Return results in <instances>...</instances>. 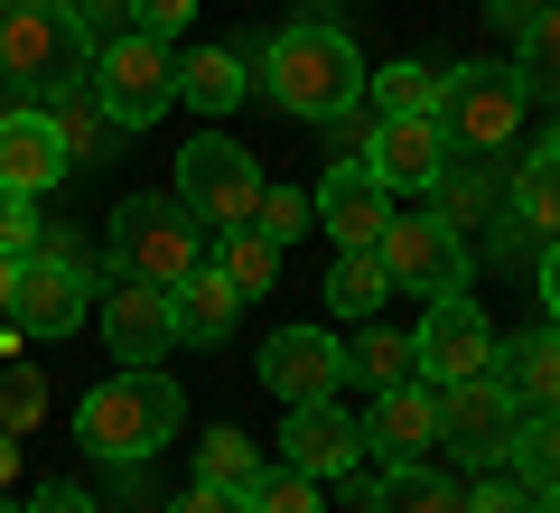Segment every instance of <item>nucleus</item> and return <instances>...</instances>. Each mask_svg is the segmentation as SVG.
<instances>
[{"label": "nucleus", "instance_id": "1", "mask_svg": "<svg viewBox=\"0 0 560 513\" xmlns=\"http://www.w3.org/2000/svg\"><path fill=\"white\" fill-rule=\"evenodd\" d=\"M364 75L374 66L355 57V38L337 20H290L261 47V84H271L280 113H300V121H346L364 103Z\"/></svg>", "mask_w": 560, "mask_h": 513}, {"label": "nucleus", "instance_id": "2", "mask_svg": "<svg viewBox=\"0 0 560 513\" xmlns=\"http://www.w3.org/2000/svg\"><path fill=\"white\" fill-rule=\"evenodd\" d=\"M178 420H187V393L160 374V364H121L113 383H94V393H84L75 439H84L94 457H113V467H140L150 448H168V439H178Z\"/></svg>", "mask_w": 560, "mask_h": 513}, {"label": "nucleus", "instance_id": "3", "mask_svg": "<svg viewBox=\"0 0 560 513\" xmlns=\"http://www.w3.org/2000/svg\"><path fill=\"white\" fill-rule=\"evenodd\" d=\"M523 113H533V94H523L514 66L467 57V66H448V75H440V113H430V121L448 131V150H458V159H495V150H514Z\"/></svg>", "mask_w": 560, "mask_h": 513}, {"label": "nucleus", "instance_id": "4", "mask_svg": "<svg viewBox=\"0 0 560 513\" xmlns=\"http://www.w3.org/2000/svg\"><path fill=\"white\" fill-rule=\"evenodd\" d=\"M103 261H113L121 280L178 290V280L206 261V243H197V224H187V206H168V197H121V206H113V243H103Z\"/></svg>", "mask_w": 560, "mask_h": 513}, {"label": "nucleus", "instance_id": "5", "mask_svg": "<svg viewBox=\"0 0 560 513\" xmlns=\"http://www.w3.org/2000/svg\"><path fill=\"white\" fill-rule=\"evenodd\" d=\"M261 159L243 150V140H224V131H197L178 150V206L197 224H224V234H234V224H253V206H261Z\"/></svg>", "mask_w": 560, "mask_h": 513}, {"label": "nucleus", "instance_id": "6", "mask_svg": "<svg viewBox=\"0 0 560 513\" xmlns=\"http://www.w3.org/2000/svg\"><path fill=\"white\" fill-rule=\"evenodd\" d=\"M94 94H103V113L121 121V131H150V121L178 103V57H168V38H113V47H94Z\"/></svg>", "mask_w": 560, "mask_h": 513}, {"label": "nucleus", "instance_id": "7", "mask_svg": "<svg viewBox=\"0 0 560 513\" xmlns=\"http://www.w3.org/2000/svg\"><path fill=\"white\" fill-rule=\"evenodd\" d=\"M94 317V271H84L66 243H38L10 280V327L20 336H75Z\"/></svg>", "mask_w": 560, "mask_h": 513}, {"label": "nucleus", "instance_id": "8", "mask_svg": "<svg viewBox=\"0 0 560 513\" xmlns=\"http://www.w3.org/2000/svg\"><path fill=\"white\" fill-rule=\"evenodd\" d=\"M374 261H383V280L411 290V299L467 290V234H458V224H440V215H393V224H383V243H374Z\"/></svg>", "mask_w": 560, "mask_h": 513}, {"label": "nucleus", "instance_id": "9", "mask_svg": "<svg viewBox=\"0 0 560 513\" xmlns=\"http://www.w3.org/2000/svg\"><path fill=\"white\" fill-rule=\"evenodd\" d=\"M84 66H94V47L75 38V20H66L57 0L47 10H0V75H20L28 94H57Z\"/></svg>", "mask_w": 560, "mask_h": 513}, {"label": "nucleus", "instance_id": "10", "mask_svg": "<svg viewBox=\"0 0 560 513\" xmlns=\"http://www.w3.org/2000/svg\"><path fill=\"white\" fill-rule=\"evenodd\" d=\"M411 355H420V383H467V374H495V327H486V308L467 290L430 299V317H420L411 336Z\"/></svg>", "mask_w": 560, "mask_h": 513}, {"label": "nucleus", "instance_id": "11", "mask_svg": "<svg viewBox=\"0 0 560 513\" xmlns=\"http://www.w3.org/2000/svg\"><path fill=\"white\" fill-rule=\"evenodd\" d=\"M514 393H504L495 374H467V383H440V439L448 448H467V467H504V448H514Z\"/></svg>", "mask_w": 560, "mask_h": 513}, {"label": "nucleus", "instance_id": "12", "mask_svg": "<svg viewBox=\"0 0 560 513\" xmlns=\"http://www.w3.org/2000/svg\"><path fill=\"white\" fill-rule=\"evenodd\" d=\"M103 317V346H113V364H168V346H178V317H168V290H150V280H103L94 299Z\"/></svg>", "mask_w": 560, "mask_h": 513}, {"label": "nucleus", "instance_id": "13", "mask_svg": "<svg viewBox=\"0 0 560 513\" xmlns=\"http://www.w3.org/2000/svg\"><path fill=\"white\" fill-rule=\"evenodd\" d=\"M308 206H318V224H327V243H337V253H374L383 224H393V187H383L364 159H337Z\"/></svg>", "mask_w": 560, "mask_h": 513}, {"label": "nucleus", "instance_id": "14", "mask_svg": "<svg viewBox=\"0 0 560 513\" xmlns=\"http://www.w3.org/2000/svg\"><path fill=\"white\" fill-rule=\"evenodd\" d=\"M66 168H75V159H66V140H57V121H47V103H0V187L47 197Z\"/></svg>", "mask_w": 560, "mask_h": 513}, {"label": "nucleus", "instance_id": "15", "mask_svg": "<svg viewBox=\"0 0 560 513\" xmlns=\"http://www.w3.org/2000/svg\"><path fill=\"white\" fill-rule=\"evenodd\" d=\"M448 131L430 113H401V121H383L374 140H364V168H374L383 187H411V197H430V187H440V168H448Z\"/></svg>", "mask_w": 560, "mask_h": 513}, {"label": "nucleus", "instance_id": "16", "mask_svg": "<svg viewBox=\"0 0 560 513\" xmlns=\"http://www.w3.org/2000/svg\"><path fill=\"white\" fill-rule=\"evenodd\" d=\"M261 383H271L290 411H300V401H327L346 383V346L318 336V327H280L271 346H261Z\"/></svg>", "mask_w": 560, "mask_h": 513}, {"label": "nucleus", "instance_id": "17", "mask_svg": "<svg viewBox=\"0 0 560 513\" xmlns=\"http://www.w3.org/2000/svg\"><path fill=\"white\" fill-rule=\"evenodd\" d=\"M355 457H364V430L337 411V401H300L290 411V430H280V467H300V476H355Z\"/></svg>", "mask_w": 560, "mask_h": 513}, {"label": "nucleus", "instance_id": "18", "mask_svg": "<svg viewBox=\"0 0 560 513\" xmlns=\"http://www.w3.org/2000/svg\"><path fill=\"white\" fill-rule=\"evenodd\" d=\"M364 448H383L401 467V457L440 448V383H393V393H374V411H364Z\"/></svg>", "mask_w": 560, "mask_h": 513}, {"label": "nucleus", "instance_id": "19", "mask_svg": "<svg viewBox=\"0 0 560 513\" xmlns=\"http://www.w3.org/2000/svg\"><path fill=\"white\" fill-rule=\"evenodd\" d=\"M168 317H178V346H224L234 317H243V290L215 271V261H197V271L168 290Z\"/></svg>", "mask_w": 560, "mask_h": 513}, {"label": "nucleus", "instance_id": "20", "mask_svg": "<svg viewBox=\"0 0 560 513\" xmlns=\"http://www.w3.org/2000/svg\"><path fill=\"white\" fill-rule=\"evenodd\" d=\"M355 504L364 513H467V486H448L440 467L401 457V467H383V476H355Z\"/></svg>", "mask_w": 560, "mask_h": 513}, {"label": "nucleus", "instance_id": "21", "mask_svg": "<svg viewBox=\"0 0 560 513\" xmlns=\"http://www.w3.org/2000/svg\"><path fill=\"white\" fill-rule=\"evenodd\" d=\"M495 383L514 393V411H560V327H533L514 346H495Z\"/></svg>", "mask_w": 560, "mask_h": 513}, {"label": "nucleus", "instance_id": "22", "mask_svg": "<svg viewBox=\"0 0 560 513\" xmlns=\"http://www.w3.org/2000/svg\"><path fill=\"white\" fill-rule=\"evenodd\" d=\"M47 121H57V140H66V159H113V150H121V121L103 113V94H94V75H75V84H57V94H47Z\"/></svg>", "mask_w": 560, "mask_h": 513}, {"label": "nucleus", "instance_id": "23", "mask_svg": "<svg viewBox=\"0 0 560 513\" xmlns=\"http://www.w3.org/2000/svg\"><path fill=\"white\" fill-rule=\"evenodd\" d=\"M523 494H560V411H523L514 420V448H504Z\"/></svg>", "mask_w": 560, "mask_h": 513}, {"label": "nucleus", "instance_id": "24", "mask_svg": "<svg viewBox=\"0 0 560 513\" xmlns=\"http://www.w3.org/2000/svg\"><path fill=\"white\" fill-rule=\"evenodd\" d=\"M514 75H523V94H541V103H560V0H541L533 20L514 28Z\"/></svg>", "mask_w": 560, "mask_h": 513}, {"label": "nucleus", "instance_id": "25", "mask_svg": "<svg viewBox=\"0 0 560 513\" xmlns=\"http://www.w3.org/2000/svg\"><path fill=\"white\" fill-rule=\"evenodd\" d=\"M178 103H197V113H234V103H243V57H234V47H197V57L178 66Z\"/></svg>", "mask_w": 560, "mask_h": 513}, {"label": "nucleus", "instance_id": "26", "mask_svg": "<svg viewBox=\"0 0 560 513\" xmlns=\"http://www.w3.org/2000/svg\"><path fill=\"white\" fill-rule=\"evenodd\" d=\"M364 103H374L383 121H401V113H440V66H383V75H364Z\"/></svg>", "mask_w": 560, "mask_h": 513}, {"label": "nucleus", "instance_id": "27", "mask_svg": "<svg viewBox=\"0 0 560 513\" xmlns=\"http://www.w3.org/2000/svg\"><path fill=\"white\" fill-rule=\"evenodd\" d=\"M253 476H261V448H253L243 430H206V439H197V486L253 494Z\"/></svg>", "mask_w": 560, "mask_h": 513}, {"label": "nucleus", "instance_id": "28", "mask_svg": "<svg viewBox=\"0 0 560 513\" xmlns=\"http://www.w3.org/2000/svg\"><path fill=\"white\" fill-rule=\"evenodd\" d=\"M514 215L533 224L541 243L560 234V159H551V150H533V159L514 168Z\"/></svg>", "mask_w": 560, "mask_h": 513}, {"label": "nucleus", "instance_id": "29", "mask_svg": "<svg viewBox=\"0 0 560 513\" xmlns=\"http://www.w3.org/2000/svg\"><path fill=\"white\" fill-rule=\"evenodd\" d=\"M383 299H393L383 261L374 253H337V271H327V308H337V317H374Z\"/></svg>", "mask_w": 560, "mask_h": 513}, {"label": "nucleus", "instance_id": "30", "mask_svg": "<svg viewBox=\"0 0 560 513\" xmlns=\"http://www.w3.org/2000/svg\"><path fill=\"white\" fill-rule=\"evenodd\" d=\"M215 271L234 280L243 299H261V290H271V280H280V243H261L253 224H234V234H224V253H215Z\"/></svg>", "mask_w": 560, "mask_h": 513}, {"label": "nucleus", "instance_id": "31", "mask_svg": "<svg viewBox=\"0 0 560 513\" xmlns=\"http://www.w3.org/2000/svg\"><path fill=\"white\" fill-rule=\"evenodd\" d=\"M346 374H364L374 383V393H393V383H411L420 374V355H411V336H355V346H346Z\"/></svg>", "mask_w": 560, "mask_h": 513}, {"label": "nucleus", "instance_id": "32", "mask_svg": "<svg viewBox=\"0 0 560 513\" xmlns=\"http://www.w3.org/2000/svg\"><path fill=\"white\" fill-rule=\"evenodd\" d=\"M253 234H261V243H300V234H318V206H308V187H261Z\"/></svg>", "mask_w": 560, "mask_h": 513}, {"label": "nucleus", "instance_id": "33", "mask_svg": "<svg viewBox=\"0 0 560 513\" xmlns=\"http://www.w3.org/2000/svg\"><path fill=\"white\" fill-rule=\"evenodd\" d=\"M243 513H327V504H318V476H300V467H261L253 494H243Z\"/></svg>", "mask_w": 560, "mask_h": 513}, {"label": "nucleus", "instance_id": "34", "mask_svg": "<svg viewBox=\"0 0 560 513\" xmlns=\"http://www.w3.org/2000/svg\"><path fill=\"white\" fill-rule=\"evenodd\" d=\"M430 197H440V224H477L486 215V168H477V159H448Z\"/></svg>", "mask_w": 560, "mask_h": 513}, {"label": "nucleus", "instance_id": "35", "mask_svg": "<svg viewBox=\"0 0 560 513\" xmlns=\"http://www.w3.org/2000/svg\"><path fill=\"white\" fill-rule=\"evenodd\" d=\"M38 420H47V383L28 374V364H20V374H0V430H10V439H28Z\"/></svg>", "mask_w": 560, "mask_h": 513}, {"label": "nucleus", "instance_id": "36", "mask_svg": "<svg viewBox=\"0 0 560 513\" xmlns=\"http://www.w3.org/2000/svg\"><path fill=\"white\" fill-rule=\"evenodd\" d=\"M66 20H75V38L84 47H113V38H131V0H57Z\"/></svg>", "mask_w": 560, "mask_h": 513}, {"label": "nucleus", "instance_id": "37", "mask_svg": "<svg viewBox=\"0 0 560 513\" xmlns=\"http://www.w3.org/2000/svg\"><path fill=\"white\" fill-rule=\"evenodd\" d=\"M47 243V224H38V197H20V187H0V253L10 261H28Z\"/></svg>", "mask_w": 560, "mask_h": 513}, {"label": "nucleus", "instance_id": "38", "mask_svg": "<svg viewBox=\"0 0 560 513\" xmlns=\"http://www.w3.org/2000/svg\"><path fill=\"white\" fill-rule=\"evenodd\" d=\"M187 20H197V0H131V28H140V38H178Z\"/></svg>", "mask_w": 560, "mask_h": 513}, {"label": "nucleus", "instance_id": "39", "mask_svg": "<svg viewBox=\"0 0 560 513\" xmlns=\"http://www.w3.org/2000/svg\"><path fill=\"white\" fill-rule=\"evenodd\" d=\"M467 513H533V494L514 476H486V486H467Z\"/></svg>", "mask_w": 560, "mask_h": 513}, {"label": "nucleus", "instance_id": "40", "mask_svg": "<svg viewBox=\"0 0 560 513\" xmlns=\"http://www.w3.org/2000/svg\"><path fill=\"white\" fill-rule=\"evenodd\" d=\"M28 513H94V494H84V486H66V476H47V486L28 494Z\"/></svg>", "mask_w": 560, "mask_h": 513}, {"label": "nucleus", "instance_id": "41", "mask_svg": "<svg viewBox=\"0 0 560 513\" xmlns=\"http://www.w3.org/2000/svg\"><path fill=\"white\" fill-rule=\"evenodd\" d=\"M168 513H243V494H224V486H187Z\"/></svg>", "mask_w": 560, "mask_h": 513}, {"label": "nucleus", "instance_id": "42", "mask_svg": "<svg viewBox=\"0 0 560 513\" xmlns=\"http://www.w3.org/2000/svg\"><path fill=\"white\" fill-rule=\"evenodd\" d=\"M541 317H551V327H560V234L541 243Z\"/></svg>", "mask_w": 560, "mask_h": 513}, {"label": "nucleus", "instance_id": "43", "mask_svg": "<svg viewBox=\"0 0 560 513\" xmlns=\"http://www.w3.org/2000/svg\"><path fill=\"white\" fill-rule=\"evenodd\" d=\"M10 280H20V261H10V253H0V317H10Z\"/></svg>", "mask_w": 560, "mask_h": 513}, {"label": "nucleus", "instance_id": "44", "mask_svg": "<svg viewBox=\"0 0 560 513\" xmlns=\"http://www.w3.org/2000/svg\"><path fill=\"white\" fill-rule=\"evenodd\" d=\"M541 150H551V159H560V121H551V131H541Z\"/></svg>", "mask_w": 560, "mask_h": 513}, {"label": "nucleus", "instance_id": "45", "mask_svg": "<svg viewBox=\"0 0 560 513\" xmlns=\"http://www.w3.org/2000/svg\"><path fill=\"white\" fill-rule=\"evenodd\" d=\"M533 513H560V494H533Z\"/></svg>", "mask_w": 560, "mask_h": 513}, {"label": "nucleus", "instance_id": "46", "mask_svg": "<svg viewBox=\"0 0 560 513\" xmlns=\"http://www.w3.org/2000/svg\"><path fill=\"white\" fill-rule=\"evenodd\" d=\"M0 10H47V0H0Z\"/></svg>", "mask_w": 560, "mask_h": 513}, {"label": "nucleus", "instance_id": "47", "mask_svg": "<svg viewBox=\"0 0 560 513\" xmlns=\"http://www.w3.org/2000/svg\"><path fill=\"white\" fill-rule=\"evenodd\" d=\"M0 513H20V504H0Z\"/></svg>", "mask_w": 560, "mask_h": 513}]
</instances>
